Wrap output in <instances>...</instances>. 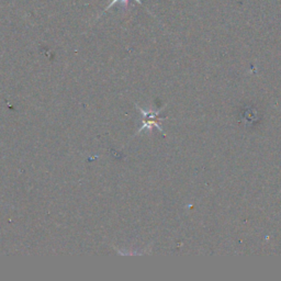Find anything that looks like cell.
<instances>
[{"label": "cell", "mask_w": 281, "mask_h": 281, "mask_svg": "<svg viewBox=\"0 0 281 281\" xmlns=\"http://www.w3.org/2000/svg\"><path fill=\"white\" fill-rule=\"evenodd\" d=\"M135 1H136L137 3H139V4H141V6H143L141 0H135ZM118 2L123 3V4H124V6H126V3H128V2H129V0H112V1H111V2H110V3L108 4L107 8H105L104 11H107V10H109L110 8H112V7L114 6V4H116V3H118Z\"/></svg>", "instance_id": "cell-1"}]
</instances>
